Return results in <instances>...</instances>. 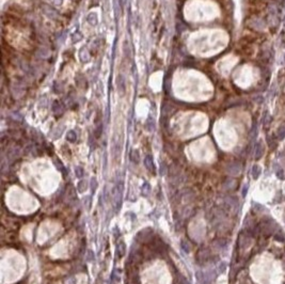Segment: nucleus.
<instances>
[{
	"label": "nucleus",
	"instance_id": "f257e3e1",
	"mask_svg": "<svg viewBox=\"0 0 285 284\" xmlns=\"http://www.w3.org/2000/svg\"><path fill=\"white\" fill-rule=\"evenodd\" d=\"M144 166H145V168L151 172L152 174H155V163H154V160H153V157L151 155H146L145 158H144Z\"/></svg>",
	"mask_w": 285,
	"mask_h": 284
},
{
	"label": "nucleus",
	"instance_id": "f03ea898",
	"mask_svg": "<svg viewBox=\"0 0 285 284\" xmlns=\"http://www.w3.org/2000/svg\"><path fill=\"white\" fill-rule=\"evenodd\" d=\"M151 190H152V187H151V185H150V183H149V182H144V183L142 184V186H141L142 196H147L150 193H151Z\"/></svg>",
	"mask_w": 285,
	"mask_h": 284
},
{
	"label": "nucleus",
	"instance_id": "7ed1b4c3",
	"mask_svg": "<svg viewBox=\"0 0 285 284\" xmlns=\"http://www.w3.org/2000/svg\"><path fill=\"white\" fill-rule=\"evenodd\" d=\"M125 253H126V245L123 240H120V245L117 246V255L122 258V256H124Z\"/></svg>",
	"mask_w": 285,
	"mask_h": 284
},
{
	"label": "nucleus",
	"instance_id": "20e7f679",
	"mask_svg": "<svg viewBox=\"0 0 285 284\" xmlns=\"http://www.w3.org/2000/svg\"><path fill=\"white\" fill-rule=\"evenodd\" d=\"M87 188H88V184H87L86 181H83V179H81L80 182H78V184H77V190H78V192H84V191L87 190Z\"/></svg>",
	"mask_w": 285,
	"mask_h": 284
},
{
	"label": "nucleus",
	"instance_id": "39448f33",
	"mask_svg": "<svg viewBox=\"0 0 285 284\" xmlns=\"http://www.w3.org/2000/svg\"><path fill=\"white\" fill-rule=\"evenodd\" d=\"M131 160L134 163L138 164L140 161V156H139V152L137 149H132L131 153Z\"/></svg>",
	"mask_w": 285,
	"mask_h": 284
},
{
	"label": "nucleus",
	"instance_id": "423d86ee",
	"mask_svg": "<svg viewBox=\"0 0 285 284\" xmlns=\"http://www.w3.org/2000/svg\"><path fill=\"white\" fill-rule=\"evenodd\" d=\"M97 187H98V182L95 178H92L91 182H90V189H91L92 193H94L97 190Z\"/></svg>",
	"mask_w": 285,
	"mask_h": 284
},
{
	"label": "nucleus",
	"instance_id": "0eeeda50",
	"mask_svg": "<svg viewBox=\"0 0 285 284\" xmlns=\"http://www.w3.org/2000/svg\"><path fill=\"white\" fill-rule=\"evenodd\" d=\"M75 174H76V176L78 178H83V175H84V170H83V168H81V167H76L75 168Z\"/></svg>",
	"mask_w": 285,
	"mask_h": 284
},
{
	"label": "nucleus",
	"instance_id": "6e6552de",
	"mask_svg": "<svg viewBox=\"0 0 285 284\" xmlns=\"http://www.w3.org/2000/svg\"><path fill=\"white\" fill-rule=\"evenodd\" d=\"M66 138L69 142H75L76 141V139H77V136H76V134H75L74 130H69V133H67Z\"/></svg>",
	"mask_w": 285,
	"mask_h": 284
},
{
	"label": "nucleus",
	"instance_id": "1a4fd4ad",
	"mask_svg": "<svg viewBox=\"0 0 285 284\" xmlns=\"http://www.w3.org/2000/svg\"><path fill=\"white\" fill-rule=\"evenodd\" d=\"M181 248H182V250H183L184 252H186V253H188L189 251H190V247L188 245V243H186L185 240H182L181 241Z\"/></svg>",
	"mask_w": 285,
	"mask_h": 284
},
{
	"label": "nucleus",
	"instance_id": "9d476101",
	"mask_svg": "<svg viewBox=\"0 0 285 284\" xmlns=\"http://www.w3.org/2000/svg\"><path fill=\"white\" fill-rule=\"evenodd\" d=\"M167 173V166L166 163H161L160 164V169H159V174L162 176V175H166Z\"/></svg>",
	"mask_w": 285,
	"mask_h": 284
},
{
	"label": "nucleus",
	"instance_id": "9b49d317",
	"mask_svg": "<svg viewBox=\"0 0 285 284\" xmlns=\"http://www.w3.org/2000/svg\"><path fill=\"white\" fill-rule=\"evenodd\" d=\"M226 262H222V263H220V265H219V271H220V272H223V271L226 270Z\"/></svg>",
	"mask_w": 285,
	"mask_h": 284
},
{
	"label": "nucleus",
	"instance_id": "f8f14e48",
	"mask_svg": "<svg viewBox=\"0 0 285 284\" xmlns=\"http://www.w3.org/2000/svg\"><path fill=\"white\" fill-rule=\"evenodd\" d=\"M88 253H89V256H88L89 261H94V260H95V254L93 253V251L90 250Z\"/></svg>",
	"mask_w": 285,
	"mask_h": 284
},
{
	"label": "nucleus",
	"instance_id": "ddd939ff",
	"mask_svg": "<svg viewBox=\"0 0 285 284\" xmlns=\"http://www.w3.org/2000/svg\"><path fill=\"white\" fill-rule=\"evenodd\" d=\"M247 189H248V186H245V188H244V191H242V196H246V193H247Z\"/></svg>",
	"mask_w": 285,
	"mask_h": 284
},
{
	"label": "nucleus",
	"instance_id": "4468645a",
	"mask_svg": "<svg viewBox=\"0 0 285 284\" xmlns=\"http://www.w3.org/2000/svg\"><path fill=\"white\" fill-rule=\"evenodd\" d=\"M183 284H191L189 281H187L186 279H183Z\"/></svg>",
	"mask_w": 285,
	"mask_h": 284
}]
</instances>
